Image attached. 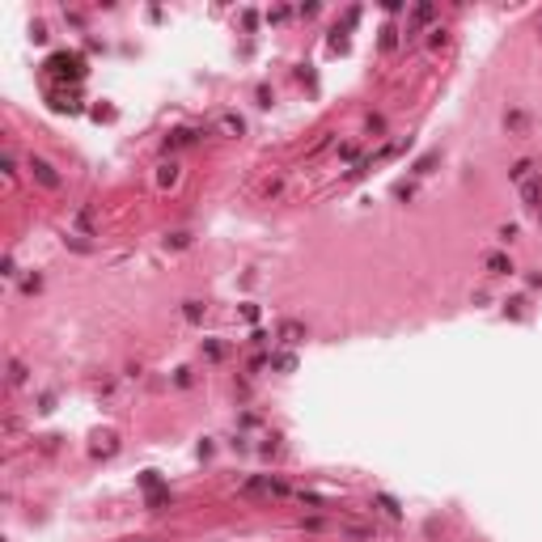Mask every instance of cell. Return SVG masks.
Segmentation results:
<instances>
[{"label": "cell", "mask_w": 542, "mask_h": 542, "mask_svg": "<svg viewBox=\"0 0 542 542\" xmlns=\"http://www.w3.org/2000/svg\"><path fill=\"white\" fill-rule=\"evenodd\" d=\"M487 267H491V271H509V259H504V255H491Z\"/></svg>", "instance_id": "2"}, {"label": "cell", "mask_w": 542, "mask_h": 542, "mask_svg": "<svg viewBox=\"0 0 542 542\" xmlns=\"http://www.w3.org/2000/svg\"><path fill=\"white\" fill-rule=\"evenodd\" d=\"M30 170H34V174H39V178H43V183H47V187H55V183H59V178L51 174V165H47V161H30Z\"/></svg>", "instance_id": "1"}, {"label": "cell", "mask_w": 542, "mask_h": 542, "mask_svg": "<svg viewBox=\"0 0 542 542\" xmlns=\"http://www.w3.org/2000/svg\"><path fill=\"white\" fill-rule=\"evenodd\" d=\"M280 335H284V343H297V335H301V327H293V322H288V327H284Z\"/></svg>", "instance_id": "3"}]
</instances>
